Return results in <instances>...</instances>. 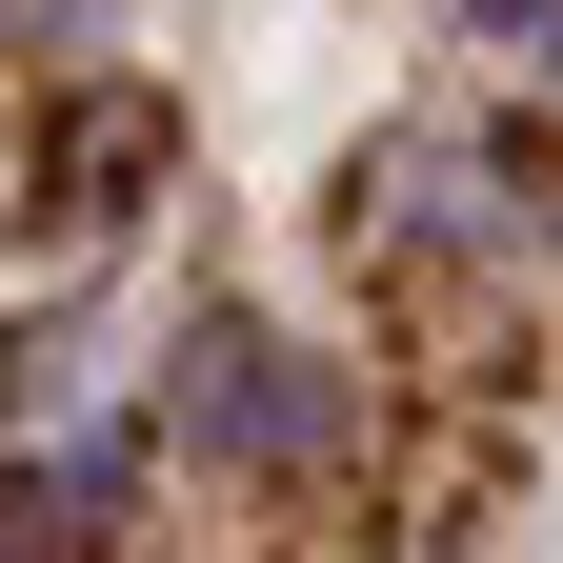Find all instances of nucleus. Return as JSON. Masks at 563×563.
Listing matches in <instances>:
<instances>
[{
	"label": "nucleus",
	"instance_id": "nucleus-1",
	"mask_svg": "<svg viewBox=\"0 0 563 563\" xmlns=\"http://www.w3.org/2000/svg\"><path fill=\"white\" fill-rule=\"evenodd\" d=\"M162 443L201 483H322L342 463V363H302V342L242 322V302H201L181 322V383H162Z\"/></svg>",
	"mask_w": 563,
	"mask_h": 563
},
{
	"label": "nucleus",
	"instance_id": "nucleus-2",
	"mask_svg": "<svg viewBox=\"0 0 563 563\" xmlns=\"http://www.w3.org/2000/svg\"><path fill=\"white\" fill-rule=\"evenodd\" d=\"M162 162H181V121H162V81H101V60H60V101L21 121V242H121L141 201H162Z\"/></svg>",
	"mask_w": 563,
	"mask_h": 563
},
{
	"label": "nucleus",
	"instance_id": "nucleus-3",
	"mask_svg": "<svg viewBox=\"0 0 563 563\" xmlns=\"http://www.w3.org/2000/svg\"><path fill=\"white\" fill-rule=\"evenodd\" d=\"M121 504H141V443H121V422H81L60 463L0 483V543H121Z\"/></svg>",
	"mask_w": 563,
	"mask_h": 563
},
{
	"label": "nucleus",
	"instance_id": "nucleus-4",
	"mask_svg": "<svg viewBox=\"0 0 563 563\" xmlns=\"http://www.w3.org/2000/svg\"><path fill=\"white\" fill-rule=\"evenodd\" d=\"M60 402H81V302L0 322V422H60Z\"/></svg>",
	"mask_w": 563,
	"mask_h": 563
},
{
	"label": "nucleus",
	"instance_id": "nucleus-5",
	"mask_svg": "<svg viewBox=\"0 0 563 563\" xmlns=\"http://www.w3.org/2000/svg\"><path fill=\"white\" fill-rule=\"evenodd\" d=\"M101 41V0H0V60H81Z\"/></svg>",
	"mask_w": 563,
	"mask_h": 563
},
{
	"label": "nucleus",
	"instance_id": "nucleus-6",
	"mask_svg": "<svg viewBox=\"0 0 563 563\" xmlns=\"http://www.w3.org/2000/svg\"><path fill=\"white\" fill-rule=\"evenodd\" d=\"M483 21H504V41H543V0H483Z\"/></svg>",
	"mask_w": 563,
	"mask_h": 563
}]
</instances>
